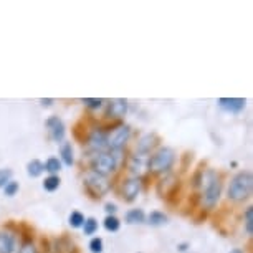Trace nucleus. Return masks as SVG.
<instances>
[{
  "instance_id": "nucleus-17",
  "label": "nucleus",
  "mask_w": 253,
  "mask_h": 253,
  "mask_svg": "<svg viewBox=\"0 0 253 253\" xmlns=\"http://www.w3.org/2000/svg\"><path fill=\"white\" fill-rule=\"evenodd\" d=\"M167 220H169V218H167L166 213L159 212V210H154V212H151L149 217H147V223H149V225H152V227L166 225Z\"/></svg>"
},
{
  "instance_id": "nucleus-12",
  "label": "nucleus",
  "mask_w": 253,
  "mask_h": 253,
  "mask_svg": "<svg viewBox=\"0 0 253 253\" xmlns=\"http://www.w3.org/2000/svg\"><path fill=\"white\" fill-rule=\"evenodd\" d=\"M88 144H89V147H91L93 151L103 152L108 147V136L104 134L103 131L96 129V131L91 132V136H89Z\"/></svg>"
},
{
  "instance_id": "nucleus-25",
  "label": "nucleus",
  "mask_w": 253,
  "mask_h": 253,
  "mask_svg": "<svg viewBox=\"0 0 253 253\" xmlns=\"http://www.w3.org/2000/svg\"><path fill=\"white\" fill-rule=\"evenodd\" d=\"M81 103H83L86 108L98 109L103 104V99L101 98H83V99H81Z\"/></svg>"
},
{
  "instance_id": "nucleus-23",
  "label": "nucleus",
  "mask_w": 253,
  "mask_h": 253,
  "mask_svg": "<svg viewBox=\"0 0 253 253\" xmlns=\"http://www.w3.org/2000/svg\"><path fill=\"white\" fill-rule=\"evenodd\" d=\"M83 223H84V217H83V213H81V212H71L70 213V225L73 228L83 227Z\"/></svg>"
},
{
  "instance_id": "nucleus-4",
  "label": "nucleus",
  "mask_w": 253,
  "mask_h": 253,
  "mask_svg": "<svg viewBox=\"0 0 253 253\" xmlns=\"http://www.w3.org/2000/svg\"><path fill=\"white\" fill-rule=\"evenodd\" d=\"M83 184L86 187L88 194H91V197L94 199H101L103 195H106L111 189V182L104 177V175H99L96 172H89L84 175Z\"/></svg>"
},
{
  "instance_id": "nucleus-28",
  "label": "nucleus",
  "mask_w": 253,
  "mask_h": 253,
  "mask_svg": "<svg viewBox=\"0 0 253 253\" xmlns=\"http://www.w3.org/2000/svg\"><path fill=\"white\" fill-rule=\"evenodd\" d=\"M18 182H15V180H10L5 187H3V192H5V195H8V197H13L17 192H18Z\"/></svg>"
},
{
  "instance_id": "nucleus-31",
  "label": "nucleus",
  "mask_w": 253,
  "mask_h": 253,
  "mask_svg": "<svg viewBox=\"0 0 253 253\" xmlns=\"http://www.w3.org/2000/svg\"><path fill=\"white\" fill-rule=\"evenodd\" d=\"M116 205L114 204H106V212L109 213V215H114V212H116Z\"/></svg>"
},
{
  "instance_id": "nucleus-16",
  "label": "nucleus",
  "mask_w": 253,
  "mask_h": 253,
  "mask_svg": "<svg viewBox=\"0 0 253 253\" xmlns=\"http://www.w3.org/2000/svg\"><path fill=\"white\" fill-rule=\"evenodd\" d=\"M144 156H139V154H136L134 157L131 159V164H129V169H131V172L137 175V179H139V175L144 172Z\"/></svg>"
},
{
  "instance_id": "nucleus-21",
  "label": "nucleus",
  "mask_w": 253,
  "mask_h": 253,
  "mask_svg": "<svg viewBox=\"0 0 253 253\" xmlns=\"http://www.w3.org/2000/svg\"><path fill=\"white\" fill-rule=\"evenodd\" d=\"M60 177L58 175H50V177H46L45 179V182H43V189L45 190H48V192H55L56 189L60 187Z\"/></svg>"
},
{
  "instance_id": "nucleus-10",
  "label": "nucleus",
  "mask_w": 253,
  "mask_h": 253,
  "mask_svg": "<svg viewBox=\"0 0 253 253\" xmlns=\"http://www.w3.org/2000/svg\"><path fill=\"white\" fill-rule=\"evenodd\" d=\"M157 142H159V137H157V134H154V132H151V134H144L139 139V142H137L136 154H139V156L149 154V152L157 146Z\"/></svg>"
},
{
  "instance_id": "nucleus-5",
  "label": "nucleus",
  "mask_w": 253,
  "mask_h": 253,
  "mask_svg": "<svg viewBox=\"0 0 253 253\" xmlns=\"http://www.w3.org/2000/svg\"><path fill=\"white\" fill-rule=\"evenodd\" d=\"M91 169L93 172L104 175V177L109 174H114L118 169V157L109 154V152H98L91 159Z\"/></svg>"
},
{
  "instance_id": "nucleus-34",
  "label": "nucleus",
  "mask_w": 253,
  "mask_h": 253,
  "mask_svg": "<svg viewBox=\"0 0 253 253\" xmlns=\"http://www.w3.org/2000/svg\"><path fill=\"white\" fill-rule=\"evenodd\" d=\"M230 253H245V252H243V250H240V248H233V250H232Z\"/></svg>"
},
{
  "instance_id": "nucleus-8",
  "label": "nucleus",
  "mask_w": 253,
  "mask_h": 253,
  "mask_svg": "<svg viewBox=\"0 0 253 253\" xmlns=\"http://www.w3.org/2000/svg\"><path fill=\"white\" fill-rule=\"evenodd\" d=\"M46 127H48L50 137L55 142L63 141V137H65V124H63V121H61L58 116H51V118L46 119Z\"/></svg>"
},
{
  "instance_id": "nucleus-29",
  "label": "nucleus",
  "mask_w": 253,
  "mask_h": 253,
  "mask_svg": "<svg viewBox=\"0 0 253 253\" xmlns=\"http://www.w3.org/2000/svg\"><path fill=\"white\" fill-rule=\"evenodd\" d=\"M89 250L91 253H103V240L99 237L93 238L91 242H89Z\"/></svg>"
},
{
  "instance_id": "nucleus-9",
  "label": "nucleus",
  "mask_w": 253,
  "mask_h": 253,
  "mask_svg": "<svg viewBox=\"0 0 253 253\" xmlns=\"http://www.w3.org/2000/svg\"><path fill=\"white\" fill-rule=\"evenodd\" d=\"M126 111H127V101H126V99H123V98L113 99V101H109V104H108L106 116L111 118V119H121V118H124Z\"/></svg>"
},
{
  "instance_id": "nucleus-6",
  "label": "nucleus",
  "mask_w": 253,
  "mask_h": 253,
  "mask_svg": "<svg viewBox=\"0 0 253 253\" xmlns=\"http://www.w3.org/2000/svg\"><path fill=\"white\" fill-rule=\"evenodd\" d=\"M129 137H131V127L127 124L119 126L108 136V147H111V151H121L126 146V142L129 141Z\"/></svg>"
},
{
  "instance_id": "nucleus-14",
  "label": "nucleus",
  "mask_w": 253,
  "mask_h": 253,
  "mask_svg": "<svg viewBox=\"0 0 253 253\" xmlns=\"http://www.w3.org/2000/svg\"><path fill=\"white\" fill-rule=\"evenodd\" d=\"M55 253H73L75 252V247H73V242L66 237H61V238H56L55 240Z\"/></svg>"
},
{
  "instance_id": "nucleus-15",
  "label": "nucleus",
  "mask_w": 253,
  "mask_h": 253,
  "mask_svg": "<svg viewBox=\"0 0 253 253\" xmlns=\"http://www.w3.org/2000/svg\"><path fill=\"white\" fill-rule=\"evenodd\" d=\"M146 215L141 209H132L126 213V222L131 223V225H139V223H144Z\"/></svg>"
},
{
  "instance_id": "nucleus-13",
  "label": "nucleus",
  "mask_w": 253,
  "mask_h": 253,
  "mask_svg": "<svg viewBox=\"0 0 253 253\" xmlns=\"http://www.w3.org/2000/svg\"><path fill=\"white\" fill-rule=\"evenodd\" d=\"M15 248V237L8 232H0V253H12Z\"/></svg>"
},
{
  "instance_id": "nucleus-26",
  "label": "nucleus",
  "mask_w": 253,
  "mask_h": 253,
  "mask_svg": "<svg viewBox=\"0 0 253 253\" xmlns=\"http://www.w3.org/2000/svg\"><path fill=\"white\" fill-rule=\"evenodd\" d=\"M10 180H12V170L10 169H0V189L5 187Z\"/></svg>"
},
{
  "instance_id": "nucleus-18",
  "label": "nucleus",
  "mask_w": 253,
  "mask_h": 253,
  "mask_svg": "<svg viewBox=\"0 0 253 253\" xmlns=\"http://www.w3.org/2000/svg\"><path fill=\"white\" fill-rule=\"evenodd\" d=\"M60 154H61V159H63V162L66 166L73 164L75 157H73V147H71V142H63V144H61Z\"/></svg>"
},
{
  "instance_id": "nucleus-20",
  "label": "nucleus",
  "mask_w": 253,
  "mask_h": 253,
  "mask_svg": "<svg viewBox=\"0 0 253 253\" xmlns=\"http://www.w3.org/2000/svg\"><path fill=\"white\" fill-rule=\"evenodd\" d=\"M43 169L46 172H50L51 175H55L56 172H60L61 169V162L58 157H50V159H46V162L43 164Z\"/></svg>"
},
{
  "instance_id": "nucleus-30",
  "label": "nucleus",
  "mask_w": 253,
  "mask_h": 253,
  "mask_svg": "<svg viewBox=\"0 0 253 253\" xmlns=\"http://www.w3.org/2000/svg\"><path fill=\"white\" fill-rule=\"evenodd\" d=\"M18 253H37V248L33 247L32 242H25L23 245L20 247V250H18Z\"/></svg>"
},
{
  "instance_id": "nucleus-24",
  "label": "nucleus",
  "mask_w": 253,
  "mask_h": 253,
  "mask_svg": "<svg viewBox=\"0 0 253 253\" xmlns=\"http://www.w3.org/2000/svg\"><path fill=\"white\" fill-rule=\"evenodd\" d=\"M83 230L86 235H93L94 232L98 230V222H96V218H86L83 223Z\"/></svg>"
},
{
  "instance_id": "nucleus-33",
  "label": "nucleus",
  "mask_w": 253,
  "mask_h": 253,
  "mask_svg": "<svg viewBox=\"0 0 253 253\" xmlns=\"http://www.w3.org/2000/svg\"><path fill=\"white\" fill-rule=\"evenodd\" d=\"M177 248H179V252H185L189 248V243H180Z\"/></svg>"
},
{
  "instance_id": "nucleus-27",
  "label": "nucleus",
  "mask_w": 253,
  "mask_h": 253,
  "mask_svg": "<svg viewBox=\"0 0 253 253\" xmlns=\"http://www.w3.org/2000/svg\"><path fill=\"white\" fill-rule=\"evenodd\" d=\"M252 215H253V210H252V207H248L245 210V228H247L248 235H252V233H253V220H252Z\"/></svg>"
},
{
  "instance_id": "nucleus-7",
  "label": "nucleus",
  "mask_w": 253,
  "mask_h": 253,
  "mask_svg": "<svg viewBox=\"0 0 253 253\" xmlns=\"http://www.w3.org/2000/svg\"><path fill=\"white\" fill-rule=\"evenodd\" d=\"M141 192V182L137 177L126 179L123 182V199L126 202H134Z\"/></svg>"
},
{
  "instance_id": "nucleus-22",
  "label": "nucleus",
  "mask_w": 253,
  "mask_h": 253,
  "mask_svg": "<svg viewBox=\"0 0 253 253\" xmlns=\"http://www.w3.org/2000/svg\"><path fill=\"white\" fill-rule=\"evenodd\" d=\"M119 225H121V222H119L118 217L108 215L106 218H104V228H106L108 232H118L119 230Z\"/></svg>"
},
{
  "instance_id": "nucleus-3",
  "label": "nucleus",
  "mask_w": 253,
  "mask_h": 253,
  "mask_svg": "<svg viewBox=\"0 0 253 253\" xmlns=\"http://www.w3.org/2000/svg\"><path fill=\"white\" fill-rule=\"evenodd\" d=\"M175 161V152L170 147H161L154 156L149 157L147 161V169L152 174H166L170 170Z\"/></svg>"
},
{
  "instance_id": "nucleus-2",
  "label": "nucleus",
  "mask_w": 253,
  "mask_h": 253,
  "mask_svg": "<svg viewBox=\"0 0 253 253\" xmlns=\"http://www.w3.org/2000/svg\"><path fill=\"white\" fill-rule=\"evenodd\" d=\"M202 187H204V205L207 209H213L220 199V192H222V182L218 179V175L213 172V170H207L202 177Z\"/></svg>"
},
{
  "instance_id": "nucleus-32",
  "label": "nucleus",
  "mask_w": 253,
  "mask_h": 253,
  "mask_svg": "<svg viewBox=\"0 0 253 253\" xmlns=\"http://www.w3.org/2000/svg\"><path fill=\"white\" fill-rule=\"evenodd\" d=\"M40 103L43 104V106H51V103H53V99H40Z\"/></svg>"
},
{
  "instance_id": "nucleus-11",
  "label": "nucleus",
  "mask_w": 253,
  "mask_h": 253,
  "mask_svg": "<svg viewBox=\"0 0 253 253\" xmlns=\"http://www.w3.org/2000/svg\"><path fill=\"white\" fill-rule=\"evenodd\" d=\"M245 104H247L245 98H220L218 99V106L228 113H235V114L243 111Z\"/></svg>"
},
{
  "instance_id": "nucleus-19",
  "label": "nucleus",
  "mask_w": 253,
  "mask_h": 253,
  "mask_svg": "<svg viewBox=\"0 0 253 253\" xmlns=\"http://www.w3.org/2000/svg\"><path fill=\"white\" fill-rule=\"evenodd\" d=\"M43 170V162H40L38 159H33L27 164V172L30 177H38V175H42Z\"/></svg>"
},
{
  "instance_id": "nucleus-1",
  "label": "nucleus",
  "mask_w": 253,
  "mask_h": 253,
  "mask_svg": "<svg viewBox=\"0 0 253 253\" xmlns=\"http://www.w3.org/2000/svg\"><path fill=\"white\" fill-rule=\"evenodd\" d=\"M252 185H253L252 172H248V170L238 172L232 179L230 185H228V199L233 200V202H243V200H247L252 194Z\"/></svg>"
}]
</instances>
